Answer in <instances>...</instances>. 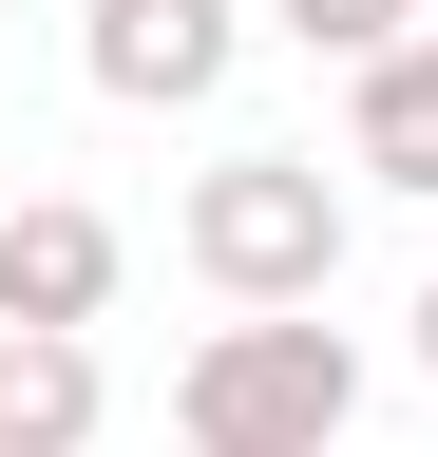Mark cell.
Returning a JSON list of instances; mask_svg holds the SVG:
<instances>
[{"mask_svg": "<svg viewBox=\"0 0 438 457\" xmlns=\"http://www.w3.org/2000/svg\"><path fill=\"white\" fill-rule=\"evenodd\" d=\"M0 228H20V210H0Z\"/></svg>", "mask_w": 438, "mask_h": 457, "instance_id": "9", "label": "cell"}, {"mask_svg": "<svg viewBox=\"0 0 438 457\" xmlns=\"http://www.w3.org/2000/svg\"><path fill=\"white\" fill-rule=\"evenodd\" d=\"M419 20H438V0H419Z\"/></svg>", "mask_w": 438, "mask_h": 457, "instance_id": "10", "label": "cell"}, {"mask_svg": "<svg viewBox=\"0 0 438 457\" xmlns=\"http://www.w3.org/2000/svg\"><path fill=\"white\" fill-rule=\"evenodd\" d=\"M115 210H77V191H20V228H0V324H38V343H95V305H115Z\"/></svg>", "mask_w": 438, "mask_h": 457, "instance_id": "4", "label": "cell"}, {"mask_svg": "<svg viewBox=\"0 0 438 457\" xmlns=\"http://www.w3.org/2000/svg\"><path fill=\"white\" fill-rule=\"evenodd\" d=\"M419 362H438V286H419Z\"/></svg>", "mask_w": 438, "mask_h": 457, "instance_id": "8", "label": "cell"}, {"mask_svg": "<svg viewBox=\"0 0 438 457\" xmlns=\"http://www.w3.org/2000/svg\"><path fill=\"white\" fill-rule=\"evenodd\" d=\"M343 171L362 191H438V38H401L381 77H343Z\"/></svg>", "mask_w": 438, "mask_h": 457, "instance_id": "6", "label": "cell"}, {"mask_svg": "<svg viewBox=\"0 0 438 457\" xmlns=\"http://www.w3.org/2000/svg\"><path fill=\"white\" fill-rule=\"evenodd\" d=\"M191 286L229 324H305L343 286V171L324 153H210L191 171Z\"/></svg>", "mask_w": 438, "mask_h": 457, "instance_id": "1", "label": "cell"}, {"mask_svg": "<svg viewBox=\"0 0 438 457\" xmlns=\"http://www.w3.org/2000/svg\"><path fill=\"white\" fill-rule=\"evenodd\" d=\"M343 420H362V343L343 324H210L191 362H172V438L191 457H343Z\"/></svg>", "mask_w": 438, "mask_h": 457, "instance_id": "2", "label": "cell"}, {"mask_svg": "<svg viewBox=\"0 0 438 457\" xmlns=\"http://www.w3.org/2000/svg\"><path fill=\"white\" fill-rule=\"evenodd\" d=\"M95 420H115L95 343H38V324H0V457H95Z\"/></svg>", "mask_w": 438, "mask_h": 457, "instance_id": "5", "label": "cell"}, {"mask_svg": "<svg viewBox=\"0 0 438 457\" xmlns=\"http://www.w3.org/2000/svg\"><path fill=\"white\" fill-rule=\"evenodd\" d=\"M248 38H267L248 0H77V77L115 96V114H210Z\"/></svg>", "mask_w": 438, "mask_h": 457, "instance_id": "3", "label": "cell"}, {"mask_svg": "<svg viewBox=\"0 0 438 457\" xmlns=\"http://www.w3.org/2000/svg\"><path fill=\"white\" fill-rule=\"evenodd\" d=\"M248 20H267V38H305V57H343V77H381L401 38H438L419 0H248Z\"/></svg>", "mask_w": 438, "mask_h": 457, "instance_id": "7", "label": "cell"}]
</instances>
